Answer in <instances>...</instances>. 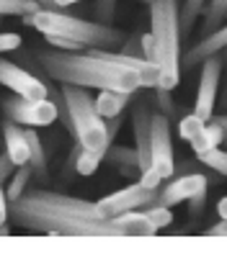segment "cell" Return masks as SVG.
<instances>
[{
	"instance_id": "6da1fadb",
	"label": "cell",
	"mask_w": 227,
	"mask_h": 257,
	"mask_svg": "<svg viewBox=\"0 0 227 257\" xmlns=\"http://www.w3.org/2000/svg\"><path fill=\"white\" fill-rule=\"evenodd\" d=\"M31 57L54 82H70L88 90H121L134 95L139 88H158L160 85V67L155 62L142 57L111 59L101 47H91L88 52L41 47L34 49Z\"/></svg>"
},
{
	"instance_id": "7a4b0ae2",
	"label": "cell",
	"mask_w": 227,
	"mask_h": 257,
	"mask_svg": "<svg viewBox=\"0 0 227 257\" xmlns=\"http://www.w3.org/2000/svg\"><path fill=\"white\" fill-rule=\"evenodd\" d=\"M11 221L49 237H127L114 219L103 216L98 203L44 188H31L13 201Z\"/></svg>"
},
{
	"instance_id": "3957f363",
	"label": "cell",
	"mask_w": 227,
	"mask_h": 257,
	"mask_svg": "<svg viewBox=\"0 0 227 257\" xmlns=\"http://www.w3.org/2000/svg\"><path fill=\"white\" fill-rule=\"evenodd\" d=\"M150 34L158 49L160 85L173 90L181 80V11L178 0H153L150 3Z\"/></svg>"
},
{
	"instance_id": "277c9868",
	"label": "cell",
	"mask_w": 227,
	"mask_h": 257,
	"mask_svg": "<svg viewBox=\"0 0 227 257\" xmlns=\"http://www.w3.org/2000/svg\"><path fill=\"white\" fill-rule=\"evenodd\" d=\"M24 21H29V26H34L39 34L44 36H62V39H70L78 41L83 47H119L127 41L119 29H114L111 24H103V21H86V18H78V16H67L57 11H47L41 8L34 16H26Z\"/></svg>"
},
{
	"instance_id": "5b68a950",
	"label": "cell",
	"mask_w": 227,
	"mask_h": 257,
	"mask_svg": "<svg viewBox=\"0 0 227 257\" xmlns=\"http://www.w3.org/2000/svg\"><path fill=\"white\" fill-rule=\"evenodd\" d=\"M59 93L67 103L70 113V134L83 149H98L106 152L109 144V121L96 108V98H91L88 88L70 82H59Z\"/></svg>"
},
{
	"instance_id": "8992f818",
	"label": "cell",
	"mask_w": 227,
	"mask_h": 257,
	"mask_svg": "<svg viewBox=\"0 0 227 257\" xmlns=\"http://www.w3.org/2000/svg\"><path fill=\"white\" fill-rule=\"evenodd\" d=\"M3 108V116L21 123V126H36V128H44L52 121L59 118V108L54 98H41V100H29V98H21V95H11L0 103Z\"/></svg>"
},
{
	"instance_id": "52a82bcc",
	"label": "cell",
	"mask_w": 227,
	"mask_h": 257,
	"mask_svg": "<svg viewBox=\"0 0 227 257\" xmlns=\"http://www.w3.org/2000/svg\"><path fill=\"white\" fill-rule=\"evenodd\" d=\"M158 193H160V188H147V185H142L137 180V183H129V185L109 193L106 198H101L96 203H98L103 216L114 219V216H119V213H124V211H137V208H144V206L155 203Z\"/></svg>"
},
{
	"instance_id": "ba28073f",
	"label": "cell",
	"mask_w": 227,
	"mask_h": 257,
	"mask_svg": "<svg viewBox=\"0 0 227 257\" xmlns=\"http://www.w3.org/2000/svg\"><path fill=\"white\" fill-rule=\"evenodd\" d=\"M0 85L21 98H29V100H41V98L52 95L47 82L41 77H36L34 72L18 67L16 62H8V59H0Z\"/></svg>"
},
{
	"instance_id": "9c48e42d",
	"label": "cell",
	"mask_w": 227,
	"mask_h": 257,
	"mask_svg": "<svg viewBox=\"0 0 227 257\" xmlns=\"http://www.w3.org/2000/svg\"><path fill=\"white\" fill-rule=\"evenodd\" d=\"M219 77H222V57L219 54L201 62V77H199L194 113L204 121H209L214 116V105H217V95H219Z\"/></svg>"
},
{
	"instance_id": "30bf717a",
	"label": "cell",
	"mask_w": 227,
	"mask_h": 257,
	"mask_svg": "<svg viewBox=\"0 0 227 257\" xmlns=\"http://www.w3.org/2000/svg\"><path fill=\"white\" fill-rule=\"evenodd\" d=\"M150 160L158 173L171 180L176 173V157H173V139H171V121L165 113L153 116V144H150Z\"/></svg>"
},
{
	"instance_id": "8fae6325",
	"label": "cell",
	"mask_w": 227,
	"mask_h": 257,
	"mask_svg": "<svg viewBox=\"0 0 227 257\" xmlns=\"http://www.w3.org/2000/svg\"><path fill=\"white\" fill-rule=\"evenodd\" d=\"M153 111H150V100L147 98H139L134 103V111H132V126H134V147L139 152V167L147 170L153 167L150 160V144H153Z\"/></svg>"
},
{
	"instance_id": "7c38bea8",
	"label": "cell",
	"mask_w": 227,
	"mask_h": 257,
	"mask_svg": "<svg viewBox=\"0 0 227 257\" xmlns=\"http://www.w3.org/2000/svg\"><path fill=\"white\" fill-rule=\"evenodd\" d=\"M206 175H201V173H189V175H181V178H176V180H171L165 188H160V193H158V203H163V206H178V203H183V201H191L199 190H206Z\"/></svg>"
},
{
	"instance_id": "4fadbf2b",
	"label": "cell",
	"mask_w": 227,
	"mask_h": 257,
	"mask_svg": "<svg viewBox=\"0 0 227 257\" xmlns=\"http://www.w3.org/2000/svg\"><path fill=\"white\" fill-rule=\"evenodd\" d=\"M222 49H227V26H219L217 31L206 34L196 47H191L186 54H181V64L183 67H196V64L206 62L209 57L219 54Z\"/></svg>"
},
{
	"instance_id": "5bb4252c",
	"label": "cell",
	"mask_w": 227,
	"mask_h": 257,
	"mask_svg": "<svg viewBox=\"0 0 227 257\" xmlns=\"http://www.w3.org/2000/svg\"><path fill=\"white\" fill-rule=\"evenodd\" d=\"M3 142H6V155L13 160V165H29V157H31V147H29V137H26V128L6 118L3 121Z\"/></svg>"
},
{
	"instance_id": "9a60e30c",
	"label": "cell",
	"mask_w": 227,
	"mask_h": 257,
	"mask_svg": "<svg viewBox=\"0 0 227 257\" xmlns=\"http://www.w3.org/2000/svg\"><path fill=\"white\" fill-rule=\"evenodd\" d=\"M178 134H181V139H183V142H189V144H191V149L196 152V157L217 147V144L212 142V137H209L206 121H204V118H199L196 113L181 118V123H178Z\"/></svg>"
},
{
	"instance_id": "2e32d148",
	"label": "cell",
	"mask_w": 227,
	"mask_h": 257,
	"mask_svg": "<svg viewBox=\"0 0 227 257\" xmlns=\"http://www.w3.org/2000/svg\"><path fill=\"white\" fill-rule=\"evenodd\" d=\"M114 221L124 229L127 237H153V234H158V226L150 221V216L142 208L124 211V213H119V216H114Z\"/></svg>"
},
{
	"instance_id": "e0dca14e",
	"label": "cell",
	"mask_w": 227,
	"mask_h": 257,
	"mask_svg": "<svg viewBox=\"0 0 227 257\" xmlns=\"http://www.w3.org/2000/svg\"><path fill=\"white\" fill-rule=\"evenodd\" d=\"M132 100V93H121V90H101L98 98H96V108L103 118H114V116H121L124 108L129 105Z\"/></svg>"
},
{
	"instance_id": "ac0fdd59",
	"label": "cell",
	"mask_w": 227,
	"mask_h": 257,
	"mask_svg": "<svg viewBox=\"0 0 227 257\" xmlns=\"http://www.w3.org/2000/svg\"><path fill=\"white\" fill-rule=\"evenodd\" d=\"M106 162L114 165L116 170H121V167L142 170L139 167V152H137V147H109L106 149Z\"/></svg>"
},
{
	"instance_id": "d6986e66",
	"label": "cell",
	"mask_w": 227,
	"mask_h": 257,
	"mask_svg": "<svg viewBox=\"0 0 227 257\" xmlns=\"http://www.w3.org/2000/svg\"><path fill=\"white\" fill-rule=\"evenodd\" d=\"M26 137H29V147H31L29 165H31V170H34L39 178H44V175H47V155H44V144H41V139H39V134L34 132V128H26Z\"/></svg>"
},
{
	"instance_id": "ffe728a7",
	"label": "cell",
	"mask_w": 227,
	"mask_h": 257,
	"mask_svg": "<svg viewBox=\"0 0 227 257\" xmlns=\"http://www.w3.org/2000/svg\"><path fill=\"white\" fill-rule=\"evenodd\" d=\"M201 16H204V36L217 31L222 26V21L227 18V0H209Z\"/></svg>"
},
{
	"instance_id": "44dd1931",
	"label": "cell",
	"mask_w": 227,
	"mask_h": 257,
	"mask_svg": "<svg viewBox=\"0 0 227 257\" xmlns=\"http://www.w3.org/2000/svg\"><path fill=\"white\" fill-rule=\"evenodd\" d=\"M101 162H106V152H98V149H80L75 173L83 175V178H88L101 167Z\"/></svg>"
},
{
	"instance_id": "7402d4cb",
	"label": "cell",
	"mask_w": 227,
	"mask_h": 257,
	"mask_svg": "<svg viewBox=\"0 0 227 257\" xmlns=\"http://www.w3.org/2000/svg\"><path fill=\"white\" fill-rule=\"evenodd\" d=\"M29 180H31V165H18V167H16V173L11 175L8 188H6L11 203H13V201H18V198L29 190Z\"/></svg>"
},
{
	"instance_id": "603a6c76",
	"label": "cell",
	"mask_w": 227,
	"mask_h": 257,
	"mask_svg": "<svg viewBox=\"0 0 227 257\" xmlns=\"http://www.w3.org/2000/svg\"><path fill=\"white\" fill-rule=\"evenodd\" d=\"M206 8V0H186L183 8H181V36H191V29L196 24V18L204 13Z\"/></svg>"
},
{
	"instance_id": "cb8c5ba5",
	"label": "cell",
	"mask_w": 227,
	"mask_h": 257,
	"mask_svg": "<svg viewBox=\"0 0 227 257\" xmlns=\"http://www.w3.org/2000/svg\"><path fill=\"white\" fill-rule=\"evenodd\" d=\"M36 11H41L39 0H0V16H34Z\"/></svg>"
},
{
	"instance_id": "d4e9b609",
	"label": "cell",
	"mask_w": 227,
	"mask_h": 257,
	"mask_svg": "<svg viewBox=\"0 0 227 257\" xmlns=\"http://www.w3.org/2000/svg\"><path fill=\"white\" fill-rule=\"evenodd\" d=\"M199 160H201L206 167H209V170H214L217 175L227 178V149H219V147H214V149H209V152L199 155Z\"/></svg>"
},
{
	"instance_id": "484cf974",
	"label": "cell",
	"mask_w": 227,
	"mask_h": 257,
	"mask_svg": "<svg viewBox=\"0 0 227 257\" xmlns=\"http://www.w3.org/2000/svg\"><path fill=\"white\" fill-rule=\"evenodd\" d=\"M144 213L150 216V221L158 226V229H168L171 224H173V211H171V206H163V203H150V206H144L142 208Z\"/></svg>"
},
{
	"instance_id": "4316f807",
	"label": "cell",
	"mask_w": 227,
	"mask_h": 257,
	"mask_svg": "<svg viewBox=\"0 0 227 257\" xmlns=\"http://www.w3.org/2000/svg\"><path fill=\"white\" fill-rule=\"evenodd\" d=\"M206 128H209V137L212 142L219 147L222 142H227V116H212L209 121H206Z\"/></svg>"
},
{
	"instance_id": "83f0119b",
	"label": "cell",
	"mask_w": 227,
	"mask_h": 257,
	"mask_svg": "<svg viewBox=\"0 0 227 257\" xmlns=\"http://www.w3.org/2000/svg\"><path fill=\"white\" fill-rule=\"evenodd\" d=\"M155 105L160 108V113H165L168 118L176 113V103H173V95H171V90H165V88H155Z\"/></svg>"
},
{
	"instance_id": "f1b7e54d",
	"label": "cell",
	"mask_w": 227,
	"mask_h": 257,
	"mask_svg": "<svg viewBox=\"0 0 227 257\" xmlns=\"http://www.w3.org/2000/svg\"><path fill=\"white\" fill-rule=\"evenodd\" d=\"M114 13H116V0H98V6H96L98 21H103V24H111Z\"/></svg>"
},
{
	"instance_id": "f546056e",
	"label": "cell",
	"mask_w": 227,
	"mask_h": 257,
	"mask_svg": "<svg viewBox=\"0 0 227 257\" xmlns=\"http://www.w3.org/2000/svg\"><path fill=\"white\" fill-rule=\"evenodd\" d=\"M49 47H57V49H67V52H83L88 47L78 44V41H70V39H62V36H44Z\"/></svg>"
},
{
	"instance_id": "4dcf8cb0",
	"label": "cell",
	"mask_w": 227,
	"mask_h": 257,
	"mask_svg": "<svg viewBox=\"0 0 227 257\" xmlns=\"http://www.w3.org/2000/svg\"><path fill=\"white\" fill-rule=\"evenodd\" d=\"M163 180L165 178L158 173L155 167H147V170H142V173H139V183L147 185V188H163Z\"/></svg>"
},
{
	"instance_id": "1f68e13d",
	"label": "cell",
	"mask_w": 227,
	"mask_h": 257,
	"mask_svg": "<svg viewBox=\"0 0 227 257\" xmlns=\"http://www.w3.org/2000/svg\"><path fill=\"white\" fill-rule=\"evenodd\" d=\"M21 47V36L13 34V31H3L0 34V54L3 52H16Z\"/></svg>"
},
{
	"instance_id": "d6a6232c",
	"label": "cell",
	"mask_w": 227,
	"mask_h": 257,
	"mask_svg": "<svg viewBox=\"0 0 227 257\" xmlns=\"http://www.w3.org/2000/svg\"><path fill=\"white\" fill-rule=\"evenodd\" d=\"M142 57L158 64V49H155V39H153V34H142Z\"/></svg>"
},
{
	"instance_id": "836d02e7",
	"label": "cell",
	"mask_w": 227,
	"mask_h": 257,
	"mask_svg": "<svg viewBox=\"0 0 227 257\" xmlns=\"http://www.w3.org/2000/svg\"><path fill=\"white\" fill-rule=\"evenodd\" d=\"M121 52L129 54V57H142V36H129L127 41H124ZM142 59H144V57H142Z\"/></svg>"
},
{
	"instance_id": "e575fe53",
	"label": "cell",
	"mask_w": 227,
	"mask_h": 257,
	"mask_svg": "<svg viewBox=\"0 0 227 257\" xmlns=\"http://www.w3.org/2000/svg\"><path fill=\"white\" fill-rule=\"evenodd\" d=\"M16 173V165H13V160L8 157V155H0V185H3L11 175Z\"/></svg>"
},
{
	"instance_id": "d590c367",
	"label": "cell",
	"mask_w": 227,
	"mask_h": 257,
	"mask_svg": "<svg viewBox=\"0 0 227 257\" xmlns=\"http://www.w3.org/2000/svg\"><path fill=\"white\" fill-rule=\"evenodd\" d=\"M8 219H11V198L3 190V185H0V224H6Z\"/></svg>"
},
{
	"instance_id": "8d00e7d4",
	"label": "cell",
	"mask_w": 227,
	"mask_h": 257,
	"mask_svg": "<svg viewBox=\"0 0 227 257\" xmlns=\"http://www.w3.org/2000/svg\"><path fill=\"white\" fill-rule=\"evenodd\" d=\"M121 123H124V113H121V116L109 118V144H114V139H116V134H119Z\"/></svg>"
},
{
	"instance_id": "74e56055",
	"label": "cell",
	"mask_w": 227,
	"mask_h": 257,
	"mask_svg": "<svg viewBox=\"0 0 227 257\" xmlns=\"http://www.w3.org/2000/svg\"><path fill=\"white\" fill-rule=\"evenodd\" d=\"M206 234H209V237H227V219H219L217 224H212L206 229Z\"/></svg>"
},
{
	"instance_id": "f35d334b",
	"label": "cell",
	"mask_w": 227,
	"mask_h": 257,
	"mask_svg": "<svg viewBox=\"0 0 227 257\" xmlns=\"http://www.w3.org/2000/svg\"><path fill=\"white\" fill-rule=\"evenodd\" d=\"M204 201H206V190H199L196 196L189 201V203H191V211H194V213H201V211H204Z\"/></svg>"
},
{
	"instance_id": "ab89813d",
	"label": "cell",
	"mask_w": 227,
	"mask_h": 257,
	"mask_svg": "<svg viewBox=\"0 0 227 257\" xmlns=\"http://www.w3.org/2000/svg\"><path fill=\"white\" fill-rule=\"evenodd\" d=\"M217 213H219V219H227V196L217 203Z\"/></svg>"
},
{
	"instance_id": "60d3db41",
	"label": "cell",
	"mask_w": 227,
	"mask_h": 257,
	"mask_svg": "<svg viewBox=\"0 0 227 257\" xmlns=\"http://www.w3.org/2000/svg\"><path fill=\"white\" fill-rule=\"evenodd\" d=\"M39 6L47 11H57V0H39Z\"/></svg>"
},
{
	"instance_id": "b9f144b4",
	"label": "cell",
	"mask_w": 227,
	"mask_h": 257,
	"mask_svg": "<svg viewBox=\"0 0 227 257\" xmlns=\"http://www.w3.org/2000/svg\"><path fill=\"white\" fill-rule=\"evenodd\" d=\"M75 3H80V0H57V8L65 11V8H70V6H75Z\"/></svg>"
},
{
	"instance_id": "7bdbcfd3",
	"label": "cell",
	"mask_w": 227,
	"mask_h": 257,
	"mask_svg": "<svg viewBox=\"0 0 227 257\" xmlns=\"http://www.w3.org/2000/svg\"><path fill=\"white\" fill-rule=\"evenodd\" d=\"M11 234V226L8 224H0V237H8Z\"/></svg>"
},
{
	"instance_id": "ee69618b",
	"label": "cell",
	"mask_w": 227,
	"mask_h": 257,
	"mask_svg": "<svg viewBox=\"0 0 227 257\" xmlns=\"http://www.w3.org/2000/svg\"><path fill=\"white\" fill-rule=\"evenodd\" d=\"M222 105L227 108V85H224V95H222Z\"/></svg>"
},
{
	"instance_id": "f6af8a7d",
	"label": "cell",
	"mask_w": 227,
	"mask_h": 257,
	"mask_svg": "<svg viewBox=\"0 0 227 257\" xmlns=\"http://www.w3.org/2000/svg\"><path fill=\"white\" fill-rule=\"evenodd\" d=\"M147 3H153V0H147Z\"/></svg>"
},
{
	"instance_id": "bcb514c9",
	"label": "cell",
	"mask_w": 227,
	"mask_h": 257,
	"mask_svg": "<svg viewBox=\"0 0 227 257\" xmlns=\"http://www.w3.org/2000/svg\"><path fill=\"white\" fill-rule=\"evenodd\" d=\"M0 113H3V108H0Z\"/></svg>"
},
{
	"instance_id": "7dc6e473",
	"label": "cell",
	"mask_w": 227,
	"mask_h": 257,
	"mask_svg": "<svg viewBox=\"0 0 227 257\" xmlns=\"http://www.w3.org/2000/svg\"><path fill=\"white\" fill-rule=\"evenodd\" d=\"M0 18H6V16H0Z\"/></svg>"
}]
</instances>
